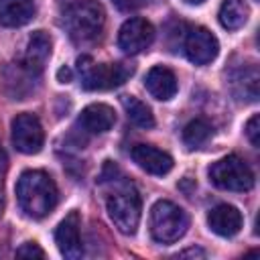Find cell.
<instances>
[{
    "instance_id": "cb8c5ba5",
    "label": "cell",
    "mask_w": 260,
    "mask_h": 260,
    "mask_svg": "<svg viewBox=\"0 0 260 260\" xmlns=\"http://www.w3.org/2000/svg\"><path fill=\"white\" fill-rule=\"evenodd\" d=\"M112 2L122 12H134V10H138L146 4V0H112Z\"/></svg>"
},
{
    "instance_id": "7c38bea8",
    "label": "cell",
    "mask_w": 260,
    "mask_h": 260,
    "mask_svg": "<svg viewBox=\"0 0 260 260\" xmlns=\"http://www.w3.org/2000/svg\"><path fill=\"white\" fill-rule=\"evenodd\" d=\"M51 47H53L51 37L45 30H35L30 35L28 43H26L22 67L32 75H39L45 69V65H47V61L51 57Z\"/></svg>"
},
{
    "instance_id": "8992f818",
    "label": "cell",
    "mask_w": 260,
    "mask_h": 260,
    "mask_svg": "<svg viewBox=\"0 0 260 260\" xmlns=\"http://www.w3.org/2000/svg\"><path fill=\"white\" fill-rule=\"evenodd\" d=\"M209 179L215 187L225 191H248L254 185V173L244 158L228 154L209 167Z\"/></svg>"
},
{
    "instance_id": "7a4b0ae2",
    "label": "cell",
    "mask_w": 260,
    "mask_h": 260,
    "mask_svg": "<svg viewBox=\"0 0 260 260\" xmlns=\"http://www.w3.org/2000/svg\"><path fill=\"white\" fill-rule=\"evenodd\" d=\"M106 14L100 2L95 0H81L65 8L63 12V26L71 41L75 43H93L100 39L104 30Z\"/></svg>"
},
{
    "instance_id": "9a60e30c",
    "label": "cell",
    "mask_w": 260,
    "mask_h": 260,
    "mask_svg": "<svg viewBox=\"0 0 260 260\" xmlns=\"http://www.w3.org/2000/svg\"><path fill=\"white\" fill-rule=\"evenodd\" d=\"M116 122V112L108 104H91L79 116V126L89 134L108 132Z\"/></svg>"
},
{
    "instance_id": "d6986e66",
    "label": "cell",
    "mask_w": 260,
    "mask_h": 260,
    "mask_svg": "<svg viewBox=\"0 0 260 260\" xmlns=\"http://www.w3.org/2000/svg\"><path fill=\"white\" fill-rule=\"evenodd\" d=\"M120 102H122V106H124L130 122H134L140 128H152L154 126V116H152L150 108L144 102H140L134 95H122Z\"/></svg>"
},
{
    "instance_id": "30bf717a",
    "label": "cell",
    "mask_w": 260,
    "mask_h": 260,
    "mask_svg": "<svg viewBox=\"0 0 260 260\" xmlns=\"http://www.w3.org/2000/svg\"><path fill=\"white\" fill-rule=\"evenodd\" d=\"M55 242L61 252V256L75 260L81 258L83 248H81V236H79V213L71 211L65 215V219L57 225L55 230Z\"/></svg>"
},
{
    "instance_id": "5b68a950",
    "label": "cell",
    "mask_w": 260,
    "mask_h": 260,
    "mask_svg": "<svg viewBox=\"0 0 260 260\" xmlns=\"http://www.w3.org/2000/svg\"><path fill=\"white\" fill-rule=\"evenodd\" d=\"M189 228L187 213L173 201L160 199L150 209V234L160 244H171L183 238Z\"/></svg>"
},
{
    "instance_id": "d4e9b609",
    "label": "cell",
    "mask_w": 260,
    "mask_h": 260,
    "mask_svg": "<svg viewBox=\"0 0 260 260\" xmlns=\"http://www.w3.org/2000/svg\"><path fill=\"white\" fill-rule=\"evenodd\" d=\"M205 258V252L201 248H189V250H183L177 254V258Z\"/></svg>"
},
{
    "instance_id": "ac0fdd59",
    "label": "cell",
    "mask_w": 260,
    "mask_h": 260,
    "mask_svg": "<svg viewBox=\"0 0 260 260\" xmlns=\"http://www.w3.org/2000/svg\"><path fill=\"white\" fill-rule=\"evenodd\" d=\"M234 93L244 102H256L258 100V71L256 67H244L238 71V75L232 81Z\"/></svg>"
},
{
    "instance_id": "44dd1931",
    "label": "cell",
    "mask_w": 260,
    "mask_h": 260,
    "mask_svg": "<svg viewBox=\"0 0 260 260\" xmlns=\"http://www.w3.org/2000/svg\"><path fill=\"white\" fill-rule=\"evenodd\" d=\"M16 256L18 258H45L47 254L37 242H26L16 250Z\"/></svg>"
},
{
    "instance_id": "3957f363",
    "label": "cell",
    "mask_w": 260,
    "mask_h": 260,
    "mask_svg": "<svg viewBox=\"0 0 260 260\" xmlns=\"http://www.w3.org/2000/svg\"><path fill=\"white\" fill-rule=\"evenodd\" d=\"M77 73L83 89L102 91L122 85L134 73V67L128 63H95L89 55H81L77 59Z\"/></svg>"
},
{
    "instance_id": "2e32d148",
    "label": "cell",
    "mask_w": 260,
    "mask_h": 260,
    "mask_svg": "<svg viewBox=\"0 0 260 260\" xmlns=\"http://www.w3.org/2000/svg\"><path fill=\"white\" fill-rule=\"evenodd\" d=\"M35 16L32 0H0V24L2 26H22Z\"/></svg>"
},
{
    "instance_id": "9c48e42d",
    "label": "cell",
    "mask_w": 260,
    "mask_h": 260,
    "mask_svg": "<svg viewBox=\"0 0 260 260\" xmlns=\"http://www.w3.org/2000/svg\"><path fill=\"white\" fill-rule=\"evenodd\" d=\"M185 55L195 65H207L217 57V39L205 26H193L185 35Z\"/></svg>"
},
{
    "instance_id": "4fadbf2b",
    "label": "cell",
    "mask_w": 260,
    "mask_h": 260,
    "mask_svg": "<svg viewBox=\"0 0 260 260\" xmlns=\"http://www.w3.org/2000/svg\"><path fill=\"white\" fill-rule=\"evenodd\" d=\"M207 223L213 234H217L221 238H232L242 230V213L238 211V207L221 203V205H215L213 209H209Z\"/></svg>"
},
{
    "instance_id": "5bb4252c",
    "label": "cell",
    "mask_w": 260,
    "mask_h": 260,
    "mask_svg": "<svg viewBox=\"0 0 260 260\" xmlns=\"http://www.w3.org/2000/svg\"><path fill=\"white\" fill-rule=\"evenodd\" d=\"M144 87L148 89V93L152 98L167 102V100H171L177 93V77H175V73L169 67L156 65V67H152L146 73Z\"/></svg>"
},
{
    "instance_id": "4316f807",
    "label": "cell",
    "mask_w": 260,
    "mask_h": 260,
    "mask_svg": "<svg viewBox=\"0 0 260 260\" xmlns=\"http://www.w3.org/2000/svg\"><path fill=\"white\" fill-rule=\"evenodd\" d=\"M185 2H187V4H201L203 0H185Z\"/></svg>"
},
{
    "instance_id": "ffe728a7",
    "label": "cell",
    "mask_w": 260,
    "mask_h": 260,
    "mask_svg": "<svg viewBox=\"0 0 260 260\" xmlns=\"http://www.w3.org/2000/svg\"><path fill=\"white\" fill-rule=\"evenodd\" d=\"M211 136V126L205 122V120H193L185 126L183 130V142L189 146V148H197L201 146L207 138Z\"/></svg>"
},
{
    "instance_id": "6da1fadb",
    "label": "cell",
    "mask_w": 260,
    "mask_h": 260,
    "mask_svg": "<svg viewBox=\"0 0 260 260\" xmlns=\"http://www.w3.org/2000/svg\"><path fill=\"white\" fill-rule=\"evenodd\" d=\"M16 199L20 209L32 217V219H43L47 217L57 201H59V191L55 181L45 173V171H24L18 181H16Z\"/></svg>"
},
{
    "instance_id": "484cf974",
    "label": "cell",
    "mask_w": 260,
    "mask_h": 260,
    "mask_svg": "<svg viewBox=\"0 0 260 260\" xmlns=\"http://www.w3.org/2000/svg\"><path fill=\"white\" fill-rule=\"evenodd\" d=\"M71 77H73V73H71V69L65 65V67H61L59 71H57V79L61 81V83H69L71 81Z\"/></svg>"
},
{
    "instance_id": "7402d4cb",
    "label": "cell",
    "mask_w": 260,
    "mask_h": 260,
    "mask_svg": "<svg viewBox=\"0 0 260 260\" xmlns=\"http://www.w3.org/2000/svg\"><path fill=\"white\" fill-rule=\"evenodd\" d=\"M258 124H260L258 114H254L248 120V124H246V136H248V140H250L252 146H258L260 144V128H258Z\"/></svg>"
},
{
    "instance_id": "277c9868",
    "label": "cell",
    "mask_w": 260,
    "mask_h": 260,
    "mask_svg": "<svg viewBox=\"0 0 260 260\" xmlns=\"http://www.w3.org/2000/svg\"><path fill=\"white\" fill-rule=\"evenodd\" d=\"M140 195L130 183H122L106 201L108 215L112 223L122 234H134L140 221Z\"/></svg>"
},
{
    "instance_id": "e0dca14e",
    "label": "cell",
    "mask_w": 260,
    "mask_h": 260,
    "mask_svg": "<svg viewBox=\"0 0 260 260\" xmlns=\"http://www.w3.org/2000/svg\"><path fill=\"white\" fill-rule=\"evenodd\" d=\"M219 24L228 30H238L246 24L250 8L244 0H223L219 6Z\"/></svg>"
},
{
    "instance_id": "603a6c76",
    "label": "cell",
    "mask_w": 260,
    "mask_h": 260,
    "mask_svg": "<svg viewBox=\"0 0 260 260\" xmlns=\"http://www.w3.org/2000/svg\"><path fill=\"white\" fill-rule=\"evenodd\" d=\"M6 171H8V158L6 152L0 144V217L4 213V179H6Z\"/></svg>"
},
{
    "instance_id": "52a82bcc",
    "label": "cell",
    "mask_w": 260,
    "mask_h": 260,
    "mask_svg": "<svg viewBox=\"0 0 260 260\" xmlns=\"http://www.w3.org/2000/svg\"><path fill=\"white\" fill-rule=\"evenodd\" d=\"M45 132L35 114L22 112L12 120V144L24 154H37L43 148Z\"/></svg>"
},
{
    "instance_id": "8fae6325",
    "label": "cell",
    "mask_w": 260,
    "mask_h": 260,
    "mask_svg": "<svg viewBox=\"0 0 260 260\" xmlns=\"http://www.w3.org/2000/svg\"><path fill=\"white\" fill-rule=\"evenodd\" d=\"M130 156L142 171H146L150 175H156V177H162L173 169L171 154L160 150V148H156V146H152V144H136V146H132Z\"/></svg>"
},
{
    "instance_id": "ba28073f",
    "label": "cell",
    "mask_w": 260,
    "mask_h": 260,
    "mask_svg": "<svg viewBox=\"0 0 260 260\" xmlns=\"http://www.w3.org/2000/svg\"><path fill=\"white\" fill-rule=\"evenodd\" d=\"M152 41H154V28L148 20H144L140 16L128 18L118 32V45L128 55L142 53L144 49L150 47Z\"/></svg>"
}]
</instances>
